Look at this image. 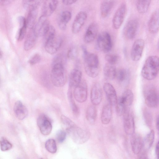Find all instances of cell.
<instances>
[{
    "label": "cell",
    "instance_id": "74e56055",
    "mask_svg": "<svg viewBox=\"0 0 159 159\" xmlns=\"http://www.w3.org/2000/svg\"><path fill=\"white\" fill-rule=\"evenodd\" d=\"M45 147L49 152L54 153L57 151V147L55 141L52 139H49L46 142Z\"/></svg>",
    "mask_w": 159,
    "mask_h": 159
},
{
    "label": "cell",
    "instance_id": "e575fe53",
    "mask_svg": "<svg viewBox=\"0 0 159 159\" xmlns=\"http://www.w3.org/2000/svg\"><path fill=\"white\" fill-rule=\"evenodd\" d=\"M43 0H23L24 7L29 11L35 9H38Z\"/></svg>",
    "mask_w": 159,
    "mask_h": 159
},
{
    "label": "cell",
    "instance_id": "9f6ffc18",
    "mask_svg": "<svg viewBox=\"0 0 159 159\" xmlns=\"http://www.w3.org/2000/svg\"></svg>",
    "mask_w": 159,
    "mask_h": 159
},
{
    "label": "cell",
    "instance_id": "52a82bcc",
    "mask_svg": "<svg viewBox=\"0 0 159 159\" xmlns=\"http://www.w3.org/2000/svg\"><path fill=\"white\" fill-rule=\"evenodd\" d=\"M139 26V21L136 18L129 20L124 27L123 33L125 38L132 39L135 37Z\"/></svg>",
    "mask_w": 159,
    "mask_h": 159
},
{
    "label": "cell",
    "instance_id": "9a60e30c",
    "mask_svg": "<svg viewBox=\"0 0 159 159\" xmlns=\"http://www.w3.org/2000/svg\"><path fill=\"white\" fill-rule=\"evenodd\" d=\"M87 18V13L80 11L76 16L72 26V31L75 34L79 33L84 25Z\"/></svg>",
    "mask_w": 159,
    "mask_h": 159
},
{
    "label": "cell",
    "instance_id": "7dc6e473",
    "mask_svg": "<svg viewBox=\"0 0 159 159\" xmlns=\"http://www.w3.org/2000/svg\"><path fill=\"white\" fill-rule=\"evenodd\" d=\"M41 60L40 55L38 53H36L30 58L28 62L30 64L33 65L39 63Z\"/></svg>",
    "mask_w": 159,
    "mask_h": 159
},
{
    "label": "cell",
    "instance_id": "5b68a950",
    "mask_svg": "<svg viewBox=\"0 0 159 159\" xmlns=\"http://www.w3.org/2000/svg\"><path fill=\"white\" fill-rule=\"evenodd\" d=\"M143 93L145 102L148 107L156 108L159 104V96L156 89L152 85L147 86L144 89Z\"/></svg>",
    "mask_w": 159,
    "mask_h": 159
},
{
    "label": "cell",
    "instance_id": "2e32d148",
    "mask_svg": "<svg viewBox=\"0 0 159 159\" xmlns=\"http://www.w3.org/2000/svg\"><path fill=\"white\" fill-rule=\"evenodd\" d=\"M102 91L100 84L98 83L94 84L90 93V99L93 104L94 106L99 105L102 100Z\"/></svg>",
    "mask_w": 159,
    "mask_h": 159
},
{
    "label": "cell",
    "instance_id": "8fae6325",
    "mask_svg": "<svg viewBox=\"0 0 159 159\" xmlns=\"http://www.w3.org/2000/svg\"><path fill=\"white\" fill-rule=\"evenodd\" d=\"M62 43L61 37L55 36L44 43L45 50L48 53L53 54L60 48Z\"/></svg>",
    "mask_w": 159,
    "mask_h": 159
},
{
    "label": "cell",
    "instance_id": "bcb514c9",
    "mask_svg": "<svg viewBox=\"0 0 159 159\" xmlns=\"http://www.w3.org/2000/svg\"><path fill=\"white\" fill-rule=\"evenodd\" d=\"M66 132L62 130H59L56 134V139L59 143L63 142L66 138Z\"/></svg>",
    "mask_w": 159,
    "mask_h": 159
},
{
    "label": "cell",
    "instance_id": "7c38bea8",
    "mask_svg": "<svg viewBox=\"0 0 159 159\" xmlns=\"http://www.w3.org/2000/svg\"><path fill=\"white\" fill-rule=\"evenodd\" d=\"M123 115V125L126 134L131 135L135 131V124L134 116L129 109L126 108Z\"/></svg>",
    "mask_w": 159,
    "mask_h": 159
},
{
    "label": "cell",
    "instance_id": "603a6c76",
    "mask_svg": "<svg viewBox=\"0 0 159 159\" xmlns=\"http://www.w3.org/2000/svg\"><path fill=\"white\" fill-rule=\"evenodd\" d=\"M116 0H104L100 7L102 17L105 18L110 14L115 4Z\"/></svg>",
    "mask_w": 159,
    "mask_h": 159
},
{
    "label": "cell",
    "instance_id": "f6af8a7d",
    "mask_svg": "<svg viewBox=\"0 0 159 159\" xmlns=\"http://www.w3.org/2000/svg\"><path fill=\"white\" fill-rule=\"evenodd\" d=\"M62 124L66 128V130L70 127L75 125V124L71 120L64 115H62L61 117Z\"/></svg>",
    "mask_w": 159,
    "mask_h": 159
},
{
    "label": "cell",
    "instance_id": "4dcf8cb0",
    "mask_svg": "<svg viewBox=\"0 0 159 159\" xmlns=\"http://www.w3.org/2000/svg\"><path fill=\"white\" fill-rule=\"evenodd\" d=\"M27 17L26 19L27 27L30 29H33L36 23L38 16V9L30 10Z\"/></svg>",
    "mask_w": 159,
    "mask_h": 159
},
{
    "label": "cell",
    "instance_id": "8d00e7d4",
    "mask_svg": "<svg viewBox=\"0 0 159 159\" xmlns=\"http://www.w3.org/2000/svg\"><path fill=\"white\" fill-rule=\"evenodd\" d=\"M116 104V110L117 115L119 116L123 115L127 108V107L125 105L120 97L117 100Z\"/></svg>",
    "mask_w": 159,
    "mask_h": 159
},
{
    "label": "cell",
    "instance_id": "1f68e13d",
    "mask_svg": "<svg viewBox=\"0 0 159 159\" xmlns=\"http://www.w3.org/2000/svg\"><path fill=\"white\" fill-rule=\"evenodd\" d=\"M97 111L94 105H90L87 108L86 113V118L91 124H94L96 119Z\"/></svg>",
    "mask_w": 159,
    "mask_h": 159
},
{
    "label": "cell",
    "instance_id": "d590c367",
    "mask_svg": "<svg viewBox=\"0 0 159 159\" xmlns=\"http://www.w3.org/2000/svg\"><path fill=\"white\" fill-rule=\"evenodd\" d=\"M126 107L130 106L133 101L134 94L132 91L129 89L125 90L120 97Z\"/></svg>",
    "mask_w": 159,
    "mask_h": 159
},
{
    "label": "cell",
    "instance_id": "d4e9b609",
    "mask_svg": "<svg viewBox=\"0 0 159 159\" xmlns=\"http://www.w3.org/2000/svg\"><path fill=\"white\" fill-rule=\"evenodd\" d=\"M14 111L16 117L20 120L24 119L28 114L27 108L20 101H16L15 103Z\"/></svg>",
    "mask_w": 159,
    "mask_h": 159
},
{
    "label": "cell",
    "instance_id": "f907efd6",
    "mask_svg": "<svg viewBox=\"0 0 159 159\" xmlns=\"http://www.w3.org/2000/svg\"><path fill=\"white\" fill-rule=\"evenodd\" d=\"M78 0H62L63 4L69 6L75 3Z\"/></svg>",
    "mask_w": 159,
    "mask_h": 159
},
{
    "label": "cell",
    "instance_id": "db71d44e",
    "mask_svg": "<svg viewBox=\"0 0 159 159\" xmlns=\"http://www.w3.org/2000/svg\"><path fill=\"white\" fill-rule=\"evenodd\" d=\"M156 127L158 131L159 130V117L157 116L156 119Z\"/></svg>",
    "mask_w": 159,
    "mask_h": 159
},
{
    "label": "cell",
    "instance_id": "816d5d0a",
    "mask_svg": "<svg viewBox=\"0 0 159 159\" xmlns=\"http://www.w3.org/2000/svg\"><path fill=\"white\" fill-rule=\"evenodd\" d=\"M13 0H0V5H5L9 4Z\"/></svg>",
    "mask_w": 159,
    "mask_h": 159
},
{
    "label": "cell",
    "instance_id": "f1b7e54d",
    "mask_svg": "<svg viewBox=\"0 0 159 159\" xmlns=\"http://www.w3.org/2000/svg\"><path fill=\"white\" fill-rule=\"evenodd\" d=\"M154 131L151 130L145 137L143 141L142 149V151L147 152L152 146L154 140Z\"/></svg>",
    "mask_w": 159,
    "mask_h": 159
},
{
    "label": "cell",
    "instance_id": "ac0fdd59",
    "mask_svg": "<svg viewBox=\"0 0 159 159\" xmlns=\"http://www.w3.org/2000/svg\"><path fill=\"white\" fill-rule=\"evenodd\" d=\"M149 31L152 34L158 32L159 28V13L158 10H155L151 15L148 24Z\"/></svg>",
    "mask_w": 159,
    "mask_h": 159
},
{
    "label": "cell",
    "instance_id": "b9f144b4",
    "mask_svg": "<svg viewBox=\"0 0 159 159\" xmlns=\"http://www.w3.org/2000/svg\"><path fill=\"white\" fill-rule=\"evenodd\" d=\"M66 62V57L63 53H59L56 55L53 58L52 65L56 64H61L65 65Z\"/></svg>",
    "mask_w": 159,
    "mask_h": 159
},
{
    "label": "cell",
    "instance_id": "d6a6232c",
    "mask_svg": "<svg viewBox=\"0 0 159 159\" xmlns=\"http://www.w3.org/2000/svg\"><path fill=\"white\" fill-rule=\"evenodd\" d=\"M151 0H137L136 7L138 12L141 14L146 13L151 4Z\"/></svg>",
    "mask_w": 159,
    "mask_h": 159
},
{
    "label": "cell",
    "instance_id": "83f0119b",
    "mask_svg": "<svg viewBox=\"0 0 159 159\" xmlns=\"http://www.w3.org/2000/svg\"><path fill=\"white\" fill-rule=\"evenodd\" d=\"M37 38L33 29H30L24 43V49L26 51H28L32 48L36 43Z\"/></svg>",
    "mask_w": 159,
    "mask_h": 159
},
{
    "label": "cell",
    "instance_id": "ee69618b",
    "mask_svg": "<svg viewBox=\"0 0 159 159\" xmlns=\"http://www.w3.org/2000/svg\"><path fill=\"white\" fill-rule=\"evenodd\" d=\"M78 55L77 48L75 46H72L68 50L67 56L69 59L74 60L77 58Z\"/></svg>",
    "mask_w": 159,
    "mask_h": 159
},
{
    "label": "cell",
    "instance_id": "ba28073f",
    "mask_svg": "<svg viewBox=\"0 0 159 159\" xmlns=\"http://www.w3.org/2000/svg\"><path fill=\"white\" fill-rule=\"evenodd\" d=\"M127 7L125 3L121 4L116 11L112 20L113 28L118 30L123 23L126 13Z\"/></svg>",
    "mask_w": 159,
    "mask_h": 159
},
{
    "label": "cell",
    "instance_id": "60d3db41",
    "mask_svg": "<svg viewBox=\"0 0 159 159\" xmlns=\"http://www.w3.org/2000/svg\"><path fill=\"white\" fill-rule=\"evenodd\" d=\"M105 58L108 63L113 65L117 63L119 59L118 55L113 54H106L105 57Z\"/></svg>",
    "mask_w": 159,
    "mask_h": 159
},
{
    "label": "cell",
    "instance_id": "9c48e42d",
    "mask_svg": "<svg viewBox=\"0 0 159 159\" xmlns=\"http://www.w3.org/2000/svg\"><path fill=\"white\" fill-rule=\"evenodd\" d=\"M48 17L42 15L32 29L38 37H43L48 30L50 25Z\"/></svg>",
    "mask_w": 159,
    "mask_h": 159
},
{
    "label": "cell",
    "instance_id": "f546056e",
    "mask_svg": "<svg viewBox=\"0 0 159 159\" xmlns=\"http://www.w3.org/2000/svg\"><path fill=\"white\" fill-rule=\"evenodd\" d=\"M116 70L113 65L108 63L104 66L103 70L104 75L106 78L109 80H113L116 78Z\"/></svg>",
    "mask_w": 159,
    "mask_h": 159
},
{
    "label": "cell",
    "instance_id": "cb8c5ba5",
    "mask_svg": "<svg viewBox=\"0 0 159 159\" xmlns=\"http://www.w3.org/2000/svg\"><path fill=\"white\" fill-rule=\"evenodd\" d=\"M71 13L68 11H63L60 13L57 23L60 30H64L66 29L67 24L71 19Z\"/></svg>",
    "mask_w": 159,
    "mask_h": 159
},
{
    "label": "cell",
    "instance_id": "8992f818",
    "mask_svg": "<svg viewBox=\"0 0 159 159\" xmlns=\"http://www.w3.org/2000/svg\"><path fill=\"white\" fill-rule=\"evenodd\" d=\"M96 48L104 52H109L112 47L111 37L109 33L103 31L98 36L96 43Z\"/></svg>",
    "mask_w": 159,
    "mask_h": 159
},
{
    "label": "cell",
    "instance_id": "4fadbf2b",
    "mask_svg": "<svg viewBox=\"0 0 159 159\" xmlns=\"http://www.w3.org/2000/svg\"><path fill=\"white\" fill-rule=\"evenodd\" d=\"M144 46V41L142 39H138L134 42L131 48L130 57L134 61H139L142 57Z\"/></svg>",
    "mask_w": 159,
    "mask_h": 159
},
{
    "label": "cell",
    "instance_id": "3957f363",
    "mask_svg": "<svg viewBox=\"0 0 159 159\" xmlns=\"http://www.w3.org/2000/svg\"><path fill=\"white\" fill-rule=\"evenodd\" d=\"M50 79L55 86L61 87L64 86L66 80L65 65L59 64L52 65Z\"/></svg>",
    "mask_w": 159,
    "mask_h": 159
},
{
    "label": "cell",
    "instance_id": "ffe728a7",
    "mask_svg": "<svg viewBox=\"0 0 159 159\" xmlns=\"http://www.w3.org/2000/svg\"><path fill=\"white\" fill-rule=\"evenodd\" d=\"M58 3V0H45L42 7L43 15L48 17L56 10Z\"/></svg>",
    "mask_w": 159,
    "mask_h": 159
},
{
    "label": "cell",
    "instance_id": "7bdbcfd3",
    "mask_svg": "<svg viewBox=\"0 0 159 159\" xmlns=\"http://www.w3.org/2000/svg\"><path fill=\"white\" fill-rule=\"evenodd\" d=\"M143 115L146 125L148 127H151L153 122L152 117L151 113L147 109H144L143 111Z\"/></svg>",
    "mask_w": 159,
    "mask_h": 159
},
{
    "label": "cell",
    "instance_id": "c3c4849f",
    "mask_svg": "<svg viewBox=\"0 0 159 159\" xmlns=\"http://www.w3.org/2000/svg\"><path fill=\"white\" fill-rule=\"evenodd\" d=\"M27 26L20 27L18 31L17 35V39L19 41H21L24 38L26 33Z\"/></svg>",
    "mask_w": 159,
    "mask_h": 159
},
{
    "label": "cell",
    "instance_id": "ab89813d",
    "mask_svg": "<svg viewBox=\"0 0 159 159\" xmlns=\"http://www.w3.org/2000/svg\"><path fill=\"white\" fill-rule=\"evenodd\" d=\"M12 144L5 138L1 137L0 139V147L2 151L8 150L11 148Z\"/></svg>",
    "mask_w": 159,
    "mask_h": 159
},
{
    "label": "cell",
    "instance_id": "836d02e7",
    "mask_svg": "<svg viewBox=\"0 0 159 159\" xmlns=\"http://www.w3.org/2000/svg\"><path fill=\"white\" fill-rule=\"evenodd\" d=\"M67 95L70 105L73 113L75 115H78L79 113L80 110L74 100L72 89L69 87Z\"/></svg>",
    "mask_w": 159,
    "mask_h": 159
},
{
    "label": "cell",
    "instance_id": "484cf974",
    "mask_svg": "<svg viewBox=\"0 0 159 159\" xmlns=\"http://www.w3.org/2000/svg\"><path fill=\"white\" fill-rule=\"evenodd\" d=\"M116 77L120 84L125 86L128 84L129 80V72L127 69H121L116 71Z\"/></svg>",
    "mask_w": 159,
    "mask_h": 159
},
{
    "label": "cell",
    "instance_id": "e0dca14e",
    "mask_svg": "<svg viewBox=\"0 0 159 159\" xmlns=\"http://www.w3.org/2000/svg\"><path fill=\"white\" fill-rule=\"evenodd\" d=\"M98 31V26L96 22L91 23L88 27L84 36V41L86 43L92 42L96 38Z\"/></svg>",
    "mask_w": 159,
    "mask_h": 159
},
{
    "label": "cell",
    "instance_id": "11a10c76",
    "mask_svg": "<svg viewBox=\"0 0 159 159\" xmlns=\"http://www.w3.org/2000/svg\"><path fill=\"white\" fill-rule=\"evenodd\" d=\"M2 57V54L1 53V52L0 51V59Z\"/></svg>",
    "mask_w": 159,
    "mask_h": 159
},
{
    "label": "cell",
    "instance_id": "44dd1931",
    "mask_svg": "<svg viewBox=\"0 0 159 159\" xmlns=\"http://www.w3.org/2000/svg\"><path fill=\"white\" fill-rule=\"evenodd\" d=\"M131 135L130 144L132 151L134 154H138L141 150L143 140L139 134L134 133Z\"/></svg>",
    "mask_w": 159,
    "mask_h": 159
},
{
    "label": "cell",
    "instance_id": "f35d334b",
    "mask_svg": "<svg viewBox=\"0 0 159 159\" xmlns=\"http://www.w3.org/2000/svg\"><path fill=\"white\" fill-rule=\"evenodd\" d=\"M55 36L56 30L55 28L52 25H50L47 31L43 36V37L44 43Z\"/></svg>",
    "mask_w": 159,
    "mask_h": 159
},
{
    "label": "cell",
    "instance_id": "277c9868",
    "mask_svg": "<svg viewBox=\"0 0 159 159\" xmlns=\"http://www.w3.org/2000/svg\"><path fill=\"white\" fill-rule=\"evenodd\" d=\"M66 131L73 141L77 144L85 143L90 137V134L88 131L75 125L67 129Z\"/></svg>",
    "mask_w": 159,
    "mask_h": 159
},
{
    "label": "cell",
    "instance_id": "7a4b0ae2",
    "mask_svg": "<svg viewBox=\"0 0 159 159\" xmlns=\"http://www.w3.org/2000/svg\"><path fill=\"white\" fill-rule=\"evenodd\" d=\"M159 60L158 57L151 56L145 61L142 68L141 74L145 79L150 80L155 79L159 72Z\"/></svg>",
    "mask_w": 159,
    "mask_h": 159
},
{
    "label": "cell",
    "instance_id": "f5cc1de1",
    "mask_svg": "<svg viewBox=\"0 0 159 159\" xmlns=\"http://www.w3.org/2000/svg\"><path fill=\"white\" fill-rule=\"evenodd\" d=\"M155 152L156 155L157 157V159L159 158V142H157L156 145L155 149Z\"/></svg>",
    "mask_w": 159,
    "mask_h": 159
},
{
    "label": "cell",
    "instance_id": "4316f807",
    "mask_svg": "<svg viewBox=\"0 0 159 159\" xmlns=\"http://www.w3.org/2000/svg\"><path fill=\"white\" fill-rule=\"evenodd\" d=\"M112 116L111 105L109 104L104 105L102 109L101 116L102 123L104 125L108 124L110 121Z\"/></svg>",
    "mask_w": 159,
    "mask_h": 159
},
{
    "label": "cell",
    "instance_id": "6da1fadb",
    "mask_svg": "<svg viewBox=\"0 0 159 159\" xmlns=\"http://www.w3.org/2000/svg\"><path fill=\"white\" fill-rule=\"evenodd\" d=\"M85 73L89 77L94 78L99 72V63L98 57L95 54L88 52L85 46H81Z\"/></svg>",
    "mask_w": 159,
    "mask_h": 159
},
{
    "label": "cell",
    "instance_id": "d6986e66",
    "mask_svg": "<svg viewBox=\"0 0 159 159\" xmlns=\"http://www.w3.org/2000/svg\"><path fill=\"white\" fill-rule=\"evenodd\" d=\"M103 89L109 104L111 106L116 105L117 99L116 92L113 86L110 83H105Z\"/></svg>",
    "mask_w": 159,
    "mask_h": 159
},
{
    "label": "cell",
    "instance_id": "681fc988",
    "mask_svg": "<svg viewBox=\"0 0 159 159\" xmlns=\"http://www.w3.org/2000/svg\"><path fill=\"white\" fill-rule=\"evenodd\" d=\"M17 21L20 27L25 26H27L26 19L24 16H20L18 17L17 18Z\"/></svg>",
    "mask_w": 159,
    "mask_h": 159
},
{
    "label": "cell",
    "instance_id": "30bf717a",
    "mask_svg": "<svg viewBox=\"0 0 159 159\" xmlns=\"http://www.w3.org/2000/svg\"><path fill=\"white\" fill-rule=\"evenodd\" d=\"M73 95L75 99L80 103L85 102L87 97V85L84 80L74 88Z\"/></svg>",
    "mask_w": 159,
    "mask_h": 159
},
{
    "label": "cell",
    "instance_id": "5bb4252c",
    "mask_svg": "<svg viewBox=\"0 0 159 159\" xmlns=\"http://www.w3.org/2000/svg\"><path fill=\"white\" fill-rule=\"evenodd\" d=\"M37 124L41 133L43 135H48L51 132L52 126L48 118L46 115L41 114L37 120Z\"/></svg>",
    "mask_w": 159,
    "mask_h": 159
},
{
    "label": "cell",
    "instance_id": "7402d4cb",
    "mask_svg": "<svg viewBox=\"0 0 159 159\" xmlns=\"http://www.w3.org/2000/svg\"><path fill=\"white\" fill-rule=\"evenodd\" d=\"M82 73L79 68L76 67L71 71L69 79V87L74 89L81 81Z\"/></svg>",
    "mask_w": 159,
    "mask_h": 159
}]
</instances>
